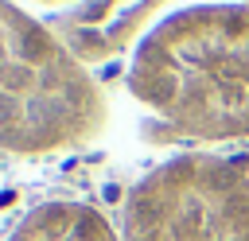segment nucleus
<instances>
[{
  "mask_svg": "<svg viewBox=\"0 0 249 241\" xmlns=\"http://www.w3.org/2000/svg\"><path fill=\"white\" fill-rule=\"evenodd\" d=\"M132 97L187 140L249 136V4H195L132 51Z\"/></svg>",
  "mask_w": 249,
  "mask_h": 241,
  "instance_id": "f257e3e1",
  "label": "nucleus"
},
{
  "mask_svg": "<svg viewBox=\"0 0 249 241\" xmlns=\"http://www.w3.org/2000/svg\"><path fill=\"white\" fill-rule=\"evenodd\" d=\"M121 241H249V163L202 152L160 163L132 187Z\"/></svg>",
  "mask_w": 249,
  "mask_h": 241,
  "instance_id": "7ed1b4c3",
  "label": "nucleus"
},
{
  "mask_svg": "<svg viewBox=\"0 0 249 241\" xmlns=\"http://www.w3.org/2000/svg\"><path fill=\"white\" fill-rule=\"evenodd\" d=\"M8 241H121V237L101 210L70 198H51L31 206L16 222Z\"/></svg>",
  "mask_w": 249,
  "mask_h": 241,
  "instance_id": "39448f33",
  "label": "nucleus"
},
{
  "mask_svg": "<svg viewBox=\"0 0 249 241\" xmlns=\"http://www.w3.org/2000/svg\"><path fill=\"white\" fill-rule=\"evenodd\" d=\"M171 0H86L58 23V39L70 47V54L86 62L113 58L121 47L136 39V31Z\"/></svg>",
  "mask_w": 249,
  "mask_h": 241,
  "instance_id": "20e7f679",
  "label": "nucleus"
},
{
  "mask_svg": "<svg viewBox=\"0 0 249 241\" xmlns=\"http://www.w3.org/2000/svg\"><path fill=\"white\" fill-rule=\"evenodd\" d=\"M43 4H58V0H43Z\"/></svg>",
  "mask_w": 249,
  "mask_h": 241,
  "instance_id": "423d86ee",
  "label": "nucleus"
},
{
  "mask_svg": "<svg viewBox=\"0 0 249 241\" xmlns=\"http://www.w3.org/2000/svg\"><path fill=\"white\" fill-rule=\"evenodd\" d=\"M105 97L70 47L0 0V152L51 155L93 140Z\"/></svg>",
  "mask_w": 249,
  "mask_h": 241,
  "instance_id": "f03ea898",
  "label": "nucleus"
}]
</instances>
